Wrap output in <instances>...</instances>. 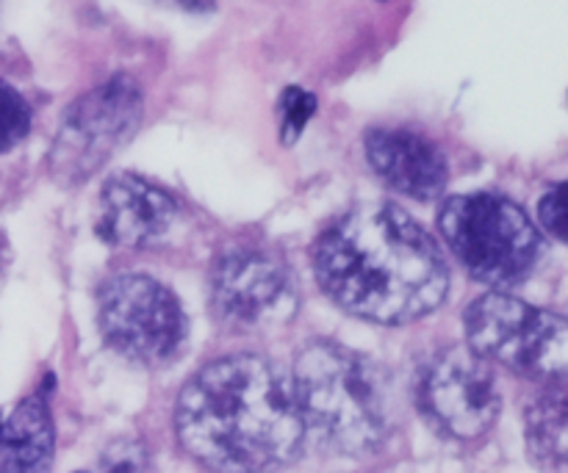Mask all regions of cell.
<instances>
[{"label": "cell", "instance_id": "7a4b0ae2", "mask_svg": "<svg viewBox=\"0 0 568 473\" xmlns=\"http://www.w3.org/2000/svg\"><path fill=\"white\" fill-rule=\"evenodd\" d=\"M175 426L183 449L214 473L283 469L305 438L292 380L250 352L200 369L178 399Z\"/></svg>", "mask_w": 568, "mask_h": 473}, {"label": "cell", "instance_id": "2e32d148", "mask_svg": "<svg viewBox=\"0 0 568 473\" xmlns=\"http://www.w3.org/2000/svg\"><path fill=\"white\" fill-rule=\"evenodd\" d=\"M103 473H150L148 449L136 441H116L111 443L100 460Z\"/></svg>", "mask_w": 568, "mask_h": 473}, {"label": "cell", "instance_id": "4fadbf2b", "mask_svg": "<svg viewBox=\"0 0 568 473\" xmlns=\"http://www.w3.org/2000/svg\"><path fill=\"white\" fill-rule=\"evenodd\" d=\"M527 452L541 473H568V399H536L525 413Z\"/></svg>", "mask_w": 568, "mask_h": 473}, {"label": "cell", "instance_id": "7c38bea8", "mask_svg": "<svg viewBox=\"0 0 568 473\" xmlns=\"http://www.w3.org/2000/svg\"><path fill=\"white\" fill-rule=\"evenodd\" d=\"M53 441V419L42 393L22 399L14 413L0 421V473H50Z\"/></svg>", "mask_w": 568, "mask_h": 473}, {"label": "cell", "instance_id": "8fae6325", "mask_svg": "<svg viewBox=\"0 0 568 473\" xmlns=\"http://www.w3.org/2000/svg\"><path fill=\"white\" fill-rule=\"evenodd\" d=\"M372 169L399 194L430 203L447 186V158L427 136L403 127H375L366 133Z\"/></svg>", "mask_w": 568, "mask_h": 473}, {"label": "cell", "instance_id": "52a82bcc", "mask_svg": "<svg viewBox=\"0 0 568 473\" xmlns=\"http://www.w3.org/2000/svg\"><path fill=\"white\" fill-rule=\"evenodd\" d=\"M142 120V92L128 75H114L67 109L50 150V172L61 183H81L131 142Z\"/></svg>", "mask_w": 568, "mask_h": 473}, {"label": "cell", "instance_id": "277c9868", "mask_svg": "<svg viewBox=\"0 0 568 473\" xmlns=\"http://www.w3.org/2000/svg\"><path fill=\"white\" fill-rule=\"evenodd\" d=\"M438 227L464 269L488 286H516L541 258V233L508 197L464 194L447 199Z\"/></svg>", "mask_w": 568, "mask_h": 473}, {"label": "cell", "instance_id": "30bf717a", "mask_svg": "<svg viewBox=\"0 0 568 473\" xmlns=\"http://www.w3.org/2000/svg\"><path fill=\"white\" fill-rule=\"evenodd\" d=\"M175 219V199L139 175H114L100 194L98 233L114 247H150Z\"/></svg>", "mask_w": 568, "mask_h": 473}, {"label": "cell", "instance_id": "5bb4252c", "mask_svg": "<svg viewBox=\"0 0 568 473\" xmlns=\"http://www.w3.org/2000/svg\"><path fill=\"white\" fill-rule=\"evenodd\" d=\"M31 131V109H28L26 97L0 81V153L14 150L22 138Z\"/></svg>", "mask_w": 568, "mask_h": 473}, {"label": "cell", "instance_id": "9a60e30c", "mask_svg": "<svg viewBox=\"0 0 568 473\" xmlns=\"http://www.w3.org/2000/svg\"><path fill=\"white\" fill-rule=\"evenodd\" d=\"M316 111V97L300 86H288L281 97V138L286 144L297 142L303 127Z\"/></svg>", "mask_w": 568, "mask_h": 473}, {"label": "cell", "instance_id": "ba28073f", "mask_svg": "<svg viewBox=\"0 0 568 473\" xmlns=\"http://www.w3.org/2000/svg\"><path fill=\"white\" fill-rule=\"evenodd\" d=\"M211 310L222 327L261 332L283 325L297 310L292 271L261 249H231L211 271Z\"/></svg>", "mask_w": 568, "mask_h": 473}, {"label": "cell", "instance_id": "e0dca14e", "mask_svg": "<svg viewBox=\"0 0 568 473\" xmlns=\"http://www.w3.org/2000/svg\"><path fill=\"white\" fill-rule=\"evenodd\" d=\"M538 222L549 236L568 244V183L544 194L541 205H538Z\"/></svg>", "mask_w": 568, "mask_h": 473}, {"label": "cell", "instance_id": "9c48e42d", "mask_svg": "<svg viewBox=\"0 0 568 473\" xmlns=\"http://www.w3.org/2000/svg\"><path fill=\"white\" fill-rule=\"evenodd\" d=\"M425 402L433 419L460 441H477L499 419L503 397L488 360L455 347L438 354L425 380Z\"/></svg>", "mask_w": 568, "mask_h": 473}, {"label": "cell", "instance_id": "3957f363", "mask_svg": "<svg viewBox=\"0 0 568 473\" xmlns=\"http://www.w3.org/2000/svg\"><path fill=\"white\" fill-rule=\"evenodd\" d=\"M292 391L303 424L331 449L361 454L386 435L388 402L381 371L342 343H305L294 363Z\"/></svg>", "mask_w": 568, "mask_h": 473}, {"label": "cell", "instance_id": "8992f818", "mask_svg": "<svg viewBox=\"0 0 568 473\" xmlns=\"http://www.w3.org/2000/svg\"><path fill=\"white\" fill-rule=\"evenodd\" d=\"M98 321L103 341L122 358L164 366L186 341V316L175 294L144 275H120L100 288Z\"/></svg>", "mask_w": 568, "mask_h": 473}, {"label": "cell", "instance_id": "5b68a950", "mask_svg": "<svg viewBox=\"0 0 568 473\" xmlns=\"http://www.w3.org/2000/svg\"><path fill=\"white\" fill-rule=\"evenodd\" d=\"M469 349L530 380L568 377V321L508 294H486L466 310Z\"/></svg>", "mask_w": 568, "mask_h": 473}, {"label": "cell", "instance_id": "ac0fdd59", "mask_svg": "<svg viewBox=\"0 0 568 473\" xmlns=\"http://www.w3.org/2000/svg\"><path fill=\"white\" fill-rule=\"evenodd\" d=\"M75 473H92V471H75Z\"/></svg>", "mask_w": 568, "mask_h": 473}, {"label": "cell", "instance_id": "6da1fadb", "mask_svg": "<svg viewBox=\"0 0 568 473\" xmlns=\"http://www.w3.org/2000/svg\"><path fill=\"white\" fill-rule=\"evenodd\" d=\"M314 271L338 308L377 325L433 313L449 288L438 244L392 203L361 205L333 222L314 247Z\"/></svg>", "mask_w": 568, "mask_h": 473}]
</instances>
